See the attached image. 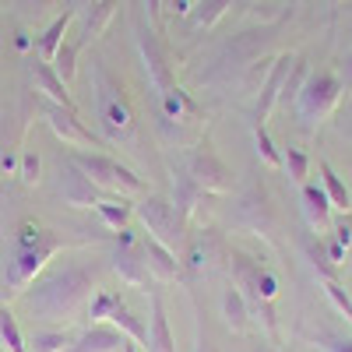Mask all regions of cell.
Segmentation results:
<instances>
[{
  "mask_svg": "<svg viewBox=\"0 0 352 352\" xmlns=\"http://www.w3.org/2000/svg\"><path fill=\"white\" fill-rule=\"evenodd\" d=\"M92 296H96V268L78 261L56 264V268H50L43 278H36L21 292L28 314L60 328L67 320L81 317V310L92 303Z\"/></svg>",
  "mask_w": 352,
  "mask_h": 352,
  "instance_id": "cell-1",
  "label": "cell"
},
{
  "mask_svg": "<svg viewBox=\"0 0 352 352\" xmlns=\"http://www.w3.org/2000/svg\"><path fill=\"white\" fill-rule=\"evenodd\" d=\"M74 247V240L60 236L56 229L39 226L36 219H25L14 229V240H11V261H8V289L14 296L36 282V275L46 268V261L56 257L60 250Z\"/></svg>",
  "mask_w": 352,
  "mask_h": 352,
  "instance_id": "cell-2",
  "label": "cell"
},
{
  "mask_svg": "<svg viewBox=\"0 0 352 352\" xmlns=\"http://www.w3.org/2000/svg\"><path fill=\"white\" fill-rule=\"evenodd\" d=\"M92 85H96V120L109 141H124L134 134V116L124 99V85L116 81L102 60H92Z\"/></svg>",
  "mask_w": 352,
  "mask_h": 352,
  "instance_id": "cell-3",
  "label": "cell"
},
{
  "mask_svg": "<svg viewBox=\"0 0 352 352\" xmlns=\"http://www.w3.org/2000/svg\"><path fill=\"white\" fill-rule=\"evenodd\" d=\"M67 159H71L99 190H106V194H124V197H131V194H141V190H144L141 176H138L131 166H124L120 159L106 155V152H85V148H78V152H71Z\"/></svg>",
  "mask_w": 352,
  "mask_h": 352,
  "instance_id": "cell-4",
  "label": "cell"
},
{
  "mask_svg": "<svg viewBox=\"0 0 352 352\" xmlns=\"http://www.w3.org/2000/svg\"><path fill=\"white\" fill-rule=\"evenodd\" d=\"M342 92H345V88H342V81L331 71L310 74L303 81V88H300V96H296V120L307 131H314L320 120H324V116H331V109L338 106Z\"/></svg>",
  "mask_w": 352,
  "mask_h": 352,
  "instance_id": "cell-5",
  "label": "cell"
},
{
  "mask_svg": "<svg viewBox=\"0 0 352 352\" xmlns=\"http://www.w3.org/2000/svg\"><path fill=\"white\" fill-rule=\"evenodd\" d=\"M113 250H109V268L120 275V282H127L131 289H148L152 285V272L148 261L141 250V236H134L131 229H120L109 236Z\"/></svg>",
  "mask_w": 352,
  "mask_h": 352,
  "instance_id": "cell-6",
  "label": "cell"
},
{
  "mask_svg": "<svg viewBox=\"0 0 352 352\" xmlns=\"http://www.w3.org/2000/svg\"><path fill=\"white\" fill-rule=\"evenodd\" d=\"M134 215L141 219V226H144V232H148V236L162 240V243L173 247V250L187 240V232H184L180 219H176L173 201H166V197H159V194L141 197V201L134 204Z\"/></svg>",
  "mask_w": 352,
  "mask_h": 352,
  "instance_id": "cell-7",
  "label": "cell"
},
{
  "mask_svg": "<svg viewBox=\"0 0 352 352\" xmlns=\"http://www.w3.org/2000/svg\"><path fill=\"white\" fill-rule=\"evenodd\" d=\"M187 176L204 190V194H226L232 190V169L222 162V155L212 148L208 141H201L197 148L187 155Z\"/></svg>",
  "mask_w": 352,
  "mask_h": 352,
  "instance_id": "cell-8",
  "label": "cell"
},
{
  "mask_svg": "<svg viewBox=\"0 0 352 352\" xmlns=\"http://www.w3.org/2000/svg\"><path fill=\"white\" fill-rule=\"evenodd\" d=\"M39 109H43L46 127L64 141V148H85V152H99V148H102V138H96L92 131H88V127L78 120L74 109H64V106H56V102H50V99H43Z\"/></svg>",
  "mask_w": 352,
  "mask_h": 352,
  "instance_id": "cell-9",
  "label": "cell"
},
{
  "mask_svg": "<svg viewBox=\"0 0 352 352\" xmlns=\"http://www.w3.org/2000/svg\"><path fill=\"white\" fill-rule=\"evenodd\" d=\"M138 46H141L144 71H148V85H152V92L159 99V96H166L169 88L176 85L173 81V64H169V50L159 39V28H148V25L138 28Z\"/></svg>",
  "mask_w": 352,
  "mask_h": 352,
  "instance_id": "cell-10",
  "label": "cell"
},
{
  "mask_svg": "<svg viewBox=\"0 0 352 352\" xmlns=\"http://www.w3.org/2000/svg\"><path fill=\"white\" fill-rule=\"evenodd\" d=\"M56 176H60V194H64V204H71V208H96V204L102 201L106 190H99L88 176L71 162V159H60V169H56Z\"/></svg>",
  "mask_w": 352,
  "mask_h": 352,
  "instance_id": "cell-11",
  "label": "cell"
},
{
  "mask_svg": "<svg viewBox=\"0 0 352 352\" xmlns=\"http://www.w3.org/2000/svg\"><path fill=\"white\" fill-rule=\"evenodd\" d=\"M141 250H144V261H148L152 278H159V282H176V278L184 275V261L176 257V250L166 247L162 240H155V236H148V232H144V236H141Z\"/></svg>",
  "mask_w": 352,
  "mask_h": 352,
  "instance_id": "cell-12",
  "label": "cell"
},
{
  "mask_svg": "<svg viewBox=\"0 0 352 352\" xmlns=\"http://www.w3.org/2000/svg\"><path fill=\"white\" fill-rule=\"evenodd\" d=\"M127 335L113 324H92L88 331H81L67 352H124Z\"/></svg>",
  "mask_w": 352,
  "mask_h": 352,
  "instance_id": "cell-13",
  "label": "cell"
},
{
  "mask_svg": "<svg viewBox=\"0 0 352 352\" xmlns=\"http://www.w3.org/2000/svg\"><path fill=\"white\" fill-rule=\"evenodd\" d=\"M292 64H296V56H278V60H272V74H268V81H264L261 99H257V109H254L257 124H264V120H268V113L275 109V102H278V96H282V85H285Z\"/></svg>",
  "mask_w": 352,
  "mask_h": 352,
  "instance_id": "cell-14",
  "label": "cell"
},
{
  "mask_svg": "<svg viewBox=\"0 0 352 352\" xmlns=\"http://www.w3.org/2000/svg\"><path fill=\"white\" fill-rule=\"evenodd\" d=\"M32 81H36V92H43V99H50V102H56V106L78 113V102L67 96V81L53 71V64H46V60L32 64Z\"/></svg>",
  "mask_w": 352,
  "mask_h": 352,
  "instance_id": "cell-15",
  "label": "cell"
},
{
  "mask_svg": "<svg viewBox=\"0 0 352 352\" xmlns=\"http://www.w3.org/2000/svg\"><path fill=\"white\" fill-rule=\"evenodd\" d=\"M144 352H176L169 317H166V303L155 289H152V317H148V345H144Z\"/></svg>",
  "mask_w": 352,
  "mask_h": 352,
  "instance_id": "cell-16",
  "label": "cell"
},
{
  "mask_svg": "<svg viewBox=\"0 0 352 352\" xmlns=\"http://www.w3.org/2000/svg\"><path fill=\"white\" fill-rule=\"evenodd\" d=\"M303 215L314 229L331 226V197H328L324 184H303Z\"/></svg>",
  "mask_w": 352,
  "mask_h": 352,
  "instance_id": "cell-17",
  "label": "cell"
},
{
  "mask_svg": "<svg viewBox=\"0 0 352 352\" xmlns=\"http://www.w3.org/2000/svg\"><path fill=\"white\" fill-rule=\"evenodd\" d=\"M96 212H99V219L106 222V229L120 232V229H127L131 219H134V201H127L124 194H102V201L96 204Z\"/></svg>",
  "mask_w": 352,
  "mask_h": 352,
  "instance_id": "cell-18",
  "label": "cell"
},
{
  "mask_svg": "<svg viewBox=\"0 0 352 352\" xmlns=\"http://www.w3.org/2000/svg\"><path fill=\"white\" fill-rule=\"evenodd\" d=\"M222 317H226V324L232 335H243L250 328V303L243 300V292L236 285H229L222 292Z\"/></svg>",
  "mask_w": 352,
  "mask_h": 352,
  "instance_id": "cell-19",
  "label": "cell"
},
{
  "mask_svg": "<svg viewBox=\"0 0 352 352\" xmlns=\"http://www.w3.org/2000/svg\"><path fill=\"white\" fill-rule=\"evenodd\" d=\"M78 14L74 11H64L60 18H53L50 21V28L43 36H36V50H39V56L46 64H53V56H56V50L64 46V36H67V28H71V21H74Z\"/></svg>",
  "mask_w": 352,
  "mask_h": 352,
  "instance_id": "cell-20",
  "label": "cell"
},
{
  "mask_svg": "<svg viewBox=\"0 0 352 352\" xmlns=\"http://www.w3.org/2000/svg\"><path fill=\"white\" fill-rule=\"evenodd\" d=\"M187 243V254L180 257V261H187V268L194 272V275H201V272H208V264H212V254H215V236L208 229L204 232H197V236H190V240H184Z\"/></svg>",
  "mask_w": 352,
  "mask_h": 352,
  "instance_id": "cell-21",
  "label": "cell"
},
{
  "mask_svg": "<svg viewBox=\"0 0 352 352\" xmlns=\"http://www.w3.org/2000/svg\"><path fill=\"white\" fill-rule=\"evenodd\" d=\"M109 324H113V328H120V331H124V335L144 352V345H148V324H144V320H141L127 303H120V307L109 314Z\"/></svg>",
  "mask_w": 352,
  "mask_h": 352,
  "instance_id": "cell-22",
  "label": "cell"
},
{
  "mask_svg": "<svg viewBox=\"0 0 352 352\" xmlns=\"http://www.w3.org/2000/svg\"><path fill=\"white\" fill-rule=\"evenodd\" d=\"M78 335H71L67 328H39V331H32V338H25L28 342V352H67L71 349V342H74Z\"/></svg>",
  "mask_w": 352,
  "mask_h": 352,
  "instance_id": "cell-23",
  "label": "cell"
},
{
  "mask_svg": "<svg viewBox=\"0 0 352 352\" xmlns=\"http://www.w3.org/2000/svg\"><path fill=\"white\" fill-rule=\"evenodd\" d=\"M229 8H232V0H197V8L190 11V28H194V32L215 28L219 18H226Z\"/></svg>",
  "mask_w": 352,
  "mask_h": 352,
  "instance_id": "cell-24",
  "label": "cell"
},
{
  "mask_svg": "<svg viewBox=\"0 0 352 352\" xmlns=\"http://www.w3.org/2000/svg\"><path fill=\"white\" fill-rule=\"evenodd\" d=\"M324 247H328V261H331V264H342V261H345V254H349V247H352V215H349V212L335 222L331 240H328Z\"/></svg>",
  "mask_w": 352,
  "mask_h": 352,
  "instance_id": "cell-25",
  "label": "cell"
},
{
  "mask_svg": "<svg viewBox=\"0 0 352 352\" xmlns=\"http://www.w3.org/2000/svg\"><path fill=\"white\" fill-rule=\"evenodd\" d=\"M113 14H116V0H99V4H92L88 8V18H85V39H99L106 28H109V21H113Z\"/></svg>",
  "mask_w": 352,
  "mask_h": 352,
  "instance_id": "cell-26",
  "label": "cell"
},
{
  "mask_svg": "<svg viewBox=\"0 0 352 352\" xmlns=\"http://www.w3.org/2000/svg\"><path fill=\"white\" fill-rule=\"evenodd\" d=\"M0 352H28V342L8 307H0Z\"/></svg>",
  "mask_w": 352,
  "mask_h": 352,
  "instance_id": "cell-27",
  "label": "cell"
},
{
  "mask_svg": "<svg viewBox=\"0 0 352 352\" xmlns=\"http://www.w3.org/2000/svg\"><path fill=\"white\" fill-rule=\"evenodd\" d=\"M320 184H324V190H328V197H331V208L349 212V204H352L349 187L338 180V173H335V169H331V162H324V159H320Z\"/></svg>",
  "mask_w": 352,
  "mask_h": 352,
  "instance_id": "cell-28",
  "label": "cell"
},
{
  "mask_svg": "<svg viewBox=\"0 0 352 352\" xmlns=\"http://www.w3.org/2000/svg\"><path fill=\"white\" fill-rule=\"evenodd\" d=\"M120 292H113V289H96V296L92 303H88V317H92V324H102V320H109V314L120 307Z\"/></svg>",
  "mask_w": 352,
  "mask_h": 352,
  "instance_id": "cell-29",
  "label": "cell"
},
{
  "mask_svg": "<svg viewBox=\"0 0 352 352\" xmlns=\"http://www.w3.org/2000/svg\"><path fill=\"white\" fill-rule=\"evenodd\" d=\"M254 144H257V155L264 159V166H272V169H282V166H285L282 152L275 148V141H272V134H268V131H264V124H257V127H254Z\"/></svg>",
  "mask_w": 352,
  "mask_h": 352,
  "instance_id": "cell-30",
  "label": "cell"
},
{
  "mask_svg": "<svg viewBox=\"0 0 352 352\" xmlns=\"http://www.w3.org/2000/svg\"><path fill=\"white\" fill-rule=\"evenodd\" d=\"M78 50H81L78 43H64L60 50H56V56H53V71L60 74L64 81H71L74 71H78V64H74V60H78Z\"/></svg>",
  "mask_w": 352,
  "mask_h": 352,
  "instance_id": "cell-31",
  "label": "cell"
},
{
  "mask_svg": "<svg viewBox=\"0 0 352 352\" xmlns=\"http://www.w3.org/2000/svg\"><path fill=\"white\" fill-rule=\"evenodd\" d=\"M324 292H328V300H331V307L349 320V324H352V296H349V292H345V285L338 282V278H324Z\"/></svg>",
  "mask_w": 352,
  "mask_h": 352,
  "instance_id": "cell-32",
  "label": "cell"
},
{
  "mask_svg": "<svg viewBox=\"0 0 352 352\" xmlns=\"http://www.w3.org/2000/svg\"><path fill=\"white\" fill-rule=\"evenodd\" d=\"M282 159H285V166H289V176L303 187V184H307V173H310V155H307L303 148H285Z\"/></svg>",
  "mask_w": 352,
  "mask_h": 352,
  "instance_id": "cell-33",
  "label": "cell"
},
{
  "mask_svg": "<svg viewBox=\"0 0 352 352\" xmlns=\"http://www.w3.org/2000/svg\"><path fill=\"white\" fill-rule=\"evenodd\" d=\"M314 342L324 352H352V338H342V335H331V331H317Z\"/></svg>",
  "mask_w": 352,
  "mask_h": 352,
  "instance_id": "cell-34",
  "label": "cell"
},
{
  "mask_svg": "<svg viewBox=\"0 0 352 352\" xmlns=\"http://www.w3.org/2000/svg\"><path fill=\"white\" fill-rule=\"evenodd\" d=\"M18 176H21L28 187L39 184V155H36V152H21V169H18Z\"/></svg>",
  "mask_w": 352,
  "mask_h": 352,
  "instance_id": "cell-35",
  "label": "cell"
},
{
  "mask_svg": "<svg viewBox=\"0 0 352 352\" xmlns=\"http://www.w3.org/2000/svg\"><path fill=\"white\" fill-rule=\"evenodd\" d=\"M53 4H56V0H14V8H18L25 18H43V14H50Z\"/></svg>",
  "mask_w": 352,
  "mask_h": 352,
  "instance_id": "cell-36",
  "label": "cell"
},
{
  "mask_svg": "<svg viewBox=\"0 0 352 352\" xmlns=\"http://www.w3.org/2000/svg\"><path fill=\"white\" fill-rule=\"evenodd\" d=\"M144 8H148L152 28H162V0H144Z\"/></svg>",
  "mask_w": 352,
  "mask_h": 352,
  "instance_id": "cell-37",
  "label": "cell"
},
{
  "mask_svg": "<svg viewBox=\"0 0 352 352\" xmlns=\"http://www.w3.org/2000/svg\"><path fill=\"white\" fill-rule=\"evenodd\" d=\"M194 352H215V345L208 342V335H204L201 328H197V338H194Z\"/></svg>",
  "mask_w": 352,
  "mask_h": 352,
  "instance_id": "cell-38",
  "label": "cell"
},
{
  "mask_svg": "<svg viewBox=\"0 0 352 352\" xmlns=\"http://www.w3.org/2000/svg\"><path fill=\"white\" fill-rule=\"evenodd\" d=\"M342 88H352V53L345 56V64H342Z\"/></svg>",
  "mask_w": 352,
  "mask_h": 352,
  "instance_id": "cell-39",
  "label": "cell"
},
{
  "mask_svg": "<svg viewBox=\"0 0 352 352\" xmlns=\"http://www.w3.org/2000/svg\"><path fill=\"white\" fill-rule=\"evenodd\" d=\"M194 8H197V0H173V11L176 14H190Z\"/></svg>",
  "mask_w": 352,
  "mask_h": 352,
  "instance_id": "cell-40",
  "label": "cell"
},
{
  "mask_svg": "<svg viewBox=\"0 0 352 352\" xmlns=\"http://www.w3.org/2000/svg\"><path fill=\"white\" fill-rule=\"evenodd\" d=\"M92 4H99V0H67V11H74V14H81V11H88Z\"/></svg>",
  "mask_w": 352,
  "mask_h": 352,
  "instance_id": "cell-41",
  "label": "cell"
},
{
  "mask_svg": "<svg viewBox=\"0 0 352 352\" xmlns=\"http://www.w3.org/2000/svg\"><path fill=\"white\" fill-rule=\"evenodd\" d=\"M338 131H342V138H349V141H352V120H349V124H342Z\"/></svg>",
  "mask_w": 352,
  "mask_h": 352,
  "instance_id": "cell-42",
  "label": "cell"
},
{
  "mask_svg": "<svg viewBox=\"0 0 352 352\" xmlns=\"http://www.w3.org/2000/svg\"><path fill=\"white\" fill-rule=\"evenodd\" d=\"M124 352H141V349H138V345H134V342L127 338V342H124Z\"/></svg>",
  "mask_w": 352,
  "mask_h": 352,
  "instance_id": "cell-43",
  "label": "cell"
},
{
  "mask_svg": "<svg viewBox=\"0 0 352 352\" xmlns=\"http://www.w3.org/2000/svg\"><path fill=\"white\" fill-rule=\"evenodd\" d=\"M331 4H335V0H331Z\"/></svg>",
  "mask_w": 352,
  "mask_h": 352,
  "instance_id": "cell-44",
  "label": "cell"
}]
</instances>
